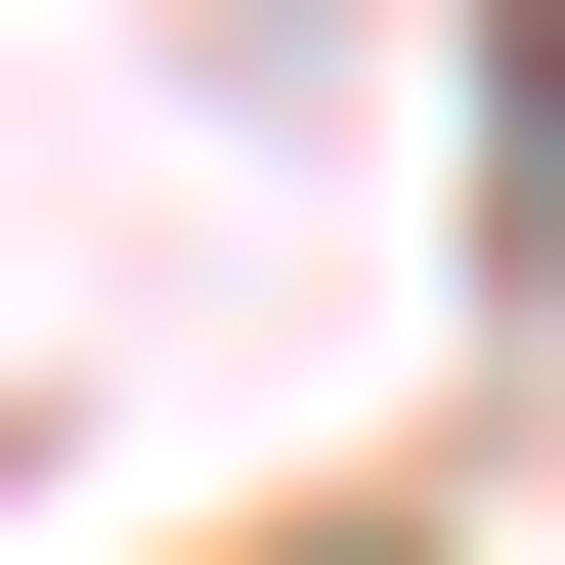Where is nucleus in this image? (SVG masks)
Here are the masks:
<instances>
[]
</instances>
